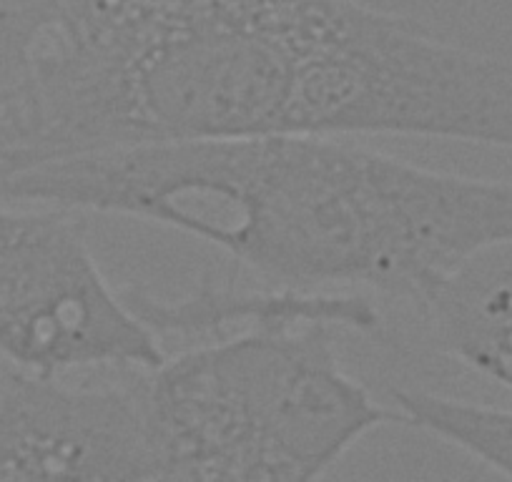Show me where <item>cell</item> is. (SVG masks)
<instances>
[{
	"instance_id": "1",
	"label": "cell",
	"mask_w": 512,
	"mask_h": 482,
	"mask_svg": "<svg viewBox=\"0 0 512 482\" xmlns=\"http://www.w3.org/2000/svg\"><path fill=\"white\" fill-rule=\"evenodd\" d=\"M304 134L512 151V61L357 0H76L0 101V189L103 151Z\"/></svg>"
},
{
	"instance_id": "2",
	"label": "cell",
	"mask_w": 512,
	"mask_h": 482,
	"mask_svg": "<svg viewBox=\"0 0 512 482\" xmlns=\"http://www.w3.org/2000/svg\"><path fill=\"white\" fill-rule=\"evenodd\" d=\"M0 201L159 224L272 287L420 312L467 262L512 241V181L430 169L349 136L103 151L28 171Z\"/></svg>"
},
{
	"instance_id": "4",
	"label": "cell",
	"mask_w": 512,
	"mask_h": 482,
	"mask_svg": "<svg viewBox=\"0 0 512 482\" xmlns=\"http://www.w3.org/2000/svg\"><path fill=\"white\" fill-rule=\"evenodd\" d=\"M83 216L0 201V359L11 370L66 377L164 362L159 339L98 267Z\"/></svg>"
},
{
	"instance_id": "7",
	"label": "cell",
	"mask_w": 512,
	"mask_h": 482,
	"mask_svg": "<svg viewBox=\"0 0 512 482\" xmlns=\"http://www.w3.org/2000/svg\"><path fill=\"white\" fill-rule=\"evenodd\" d=\"M420 314L447 357L512 392V241L467 262Z\"/></svg>"
},
{
	"instance_id": "6",
	"label": "cell",
	"mask_w": 512,
	"mask_h": 482,
	"mask_svg": "<svg viewBox=\"0 0 512 482\" xmlns=\"http://www.w3.org/2000/svg\"><path fill=\"white\" fill-rule=\"evenodd\" d=\"M128 304L161 342L184 347L267 329L322 324L337 332H374L382 322L374 299L362 294H322L272 287L239 289L199 282L181 297H161L149 287H123Z\"/></svg>"
},
{
	"instance_id": "3",
	"label": "cell",
	"mask_w": 512,
	"mask_h": 482,
	"mask_svg": "<svg viewBox=\"0 0 512 482\" xmlns=\"http://www.w3.org/2000/svg\"><path fill=\"white\" fill-rule=\"evenodd\" d=\"M337 329H267L184 347L139 380L149 482H319L395 422L344 370Z\"/></svg>"
},
{
	"instance_id": "8",
	"label": "cell",
	"mask_w": 512,
	"mask_h": 482,
	"mask_svg": "<svg viewBox=\"0 0 512 482\" xmlns=\"http://www.w3.org/2000/svg\"><path fill=\"white\" fill-rule=\"evenodd\" d=\"M395 420L427 432L512 482V410L425 390H392Z\"/></svg>"
},
{
	"instance_id": "5",
	"label": "cell",
	"mask_w": 512,
	"mask_h": 482,
	"mask_svg": "<svg viewBox=\"0 0 512 482\" xmlns=\"http://www.w3.org/2000/svg\"><path fill=\"white\" fill-rule=\"evenodd\" d=\"M131 385H68L8 370L0 382V482H146Z\"/></svg>"
}]
</instances>
